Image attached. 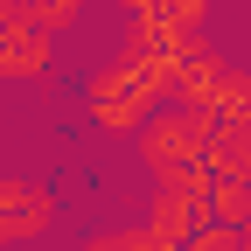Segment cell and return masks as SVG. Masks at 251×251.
Instances as JSON below:
<instances>
[{"instance_id": "obj_1", "label": "cell", "mask_w": 251, "mask_h": 251, "mask_svg": "<svg viewBox=\"0 0 251 251\" xmlns=\"http://www.w3.org/2000/svg\"><path fill=\"white\" fill-rule=\"evenodd\" d=\"M175 63L181 56H161L147 42H133L126 56H112L105 70L91 77V91H84L91 119H98L105 133H140L161 105H175Z\"/></svg>"}, {"instance_id": "obj_2", "label": "cell", "mask_w": 251, "mask_h": 251, "mask_svg": "<svg viewBox=\"0 0 251 251\" xmlns=\"http://www.w3.org/2000/svg\"><path fill=\"white\" fill-rule=\"evenodd\" d=\"M209 140H216V119L188 112V105H161V112L140 126V161L153 168V181L209 175Z\"/></svg>"}, {"instance_id": "obj_3", "label": "cell", "mask_w": 251, "mask_h": 251, "mask_svg": "<svg viewBox=\"0 0 251 251\" xmlns=\"http://www.w3.org/2000/svg\"><path fill=\"white\" fill-rule=\"evenodd\" d=\"M216 216H209V175H175L153 188V202H147V237L161 244V251H181L196 230H209Z\"/></svg>"}, {"instance_id": "obj_4", "label": "cell", "mask_w": 251, "mask_h": 251, "mask_svg": "<svg viewBox=\"0 0 251 251\" xmlns=\"http://www.w3.org/2000/svg\"><path fill=\"white\" fill-rule=\"evenodd\" d=\"M56 230V196L28 175H0V251L7 244H42Z\"/></svg>"}, {"instance_id": "obj_5", "label": "cell", "mask_w": 251, "mask_h": 251, "mask_svg": "<svg viewBox=\"0 0 251 251\" xmlns=\"http://www.w3.org/2000/svg\"><path fill=\"white\" fill-rule=\"evenodd\" d=\"M56 70V35L28 28L14 0H0V77H21V84H42Z\"/></svg>"}, {"instance_id": "obj_6", "label": "cell", "mask_w": 251, "mask_h": 251, "mask_svg": "<svg viewBox=\"0 0 251 251\" xmlns=\"http://www.w3.org/2000/svg\"><path fill=\"white\" fill-rule=\"evenodd\" d=\"M28 28H42V35H63V28H77L91 0H14Z\"/></svg>"}, {"instance_id": "obj_7", "label": "cell", "mask_w": 251, "mask_h": 251, "mask_svg": "<svg viewBox=\"0 0 251 251\" xmlns=\"http://www.w3.org/2000/svg\"><path fill=\"white\" fill-rule=\"evenodd\" d=\"M77 251H161V244H153L147 230H126V224H119V230H98V237H84Z\"/></svg>"}]
</instances>
